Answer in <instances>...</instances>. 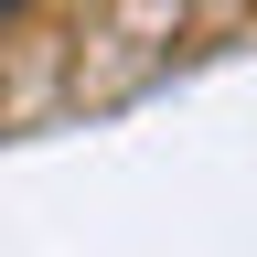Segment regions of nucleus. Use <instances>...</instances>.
I'll return each instance as SVG.
<instances>
[{"instance_id": "f257e3e1", "label": "nucleus", "mask_w": 257, "mask_h": 257, "mask_svg": "<svg viewBox=\"0 0 257 257\" xmlns=\"http://www.w3.org/2000/svg\"><path fill=\"white\" fill-rule=\"evenodd\" d=\"M22 11H32V0H0V22H22Z\"/></svg>"}]
</instances>
